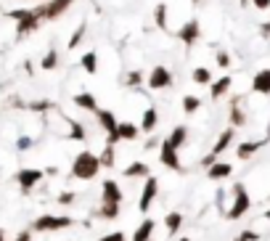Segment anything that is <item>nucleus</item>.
I'll return each instance as SVG.
<instances>
[{"mask_svg":"<svg viewBox=\"0 0 270 241\" xmlns=\"http://www.w3.org/2000/svg\"><path fill=\"white\" fill-rule=\"evenodd\" d=\"M101 172V157H95L93 151H79L72 162V178L77 180H93Z\"/></svg>","mask_w":270,"mask_h":241,"instance_id":"obj_1","label":"nucleus"},{"mask_svg":"<svg viewBox=\"0 0 270 241\" xmlns=\"http://www.w3.org/2000/svg\"><path fill=\"white\" fill-rule=\"evenodd\" d=\"M249 209H252V199H249L246 188H244L241 183H236V186H233V204L228 207L225 217H228V220H238V217H244Z\"/></svg>","mask_w":270,"mask_h":241,"instance_id":"obj_2","label":"nucleus"},{"mask_svg":"<svg viewBox=\"0 0 270 241\" xmlns=\"http://www.w3.org/2000/svg\"><path fill=\"white\" fill-rule=\"evenodd\" d=\"M233 138H236V130H233V127L222 130V133H220V138H217L215 146H212V151L201 159V167H204V170H206V167H212V164L217 162V157H220L222 151H228V146L233 143Z\"/></svg>","mask_w":270,"mask_h":241,"instance_id":"obj_3","label":"nucleus"},{"mask_svg":"<svg viewBox=\"0 0 270 241\" xmlns=\"http://www.w3.org/2000/svg\"><path fill=\"white\" fill-rule=\"evenodd\" d=\"M43 21H45V19H43V3H40V6H35V8H29L27 19H22L19 24H16V35H19V37H27L29 32H35V29H37Z\"/></svg>","mask_w":270,"mask_h":241,"instance_id":"obj_4","label":"nucleus"},{"mask_svg":"<svg viewBox=\"0 0 270 241\" xmlns=\"http://www.w3.org/2000/svg\"><path fill=\"white\" fill-rule=\"evenodd\" d=\"M72 223L74 220L67 217V215H40L32 228H35V231H61V228H69Z\"/></svg>","mask_w":270,"mask_h":241,"instance_id":"obj_5","label":"nucleus"},{"mask_svg":"<svg viewBox=\"0 0 270 241\" xmlns=\"http://www.w3.org/2000/svg\"><path fill=\"white\" fill-rule=\"evenodd\" d=\"M95 117H98V122H101V127H103V133H106V141L114 146V143L119 141V135H117L119 122H117L114 112H111V109H98V112H95Z\"/></svg>","mask_w":270,"mask_h":241,"instance_id":"obj_6","label":"nucleus"},{"mask_svg":"<svg viewBox=\"0 0 270 241\" xmlns=\"http://www.w3.org/2000/svg\"><path fill=\"white\" fill-rule=\"evenodd\" d=\"M43 175H45V170H37V167H24L16 172V183H19L22 193H29L43 180Z\"/></svg>","mask_w":270,"mask_h":241,"instance_id":"obj_7","label":"nucleus"},{"mask_svg":"<svg viewBox=\"0 0 270 241\" xmlns=\"http://www.w3.org/2000/svg\"><path fill=\"white\" fill-rule=\"evenodd\" d=\"M156 193H159V180H156L154 175H149V178H146V186H143V191H140V199H138V209H140L143 215L151 209Z\"/></svg>","mask_w":270,"mask_h":241,"instance_id":"obj_8","label":"nucleus"},{"mask_svg":"<svg viewBox=\"0 0 270 241\" xmlns=\"http://www.w3.org/2000/svg\"><path fill=\"white\" fill-rule=\"evenodd\" d=\"M149 87L151 90H164V87H172V72L162 64H156L149 74Z\"/></svg>","mask_w":270,"mask_h":241,"instance_id":"obj_9","label":"nucleus"},{"mask_svg":"<svg viewBox=\"0 0 270 241\" xmlns=\"http://www.w3.org/2000/svg\"><path fill=\"white\" fill-rule=\"evenodd\" d=\"M199 37H201V24L196 21V19H191V21H185L180 29H178V40L183 42V45H196L199 42Z\"/></svg>","mask_w":270,"mask_h":241,"instance_id":"obj_10","label":"nucleus"},{"mask_svg":"<svg viewBox=\"0 0 270 241\" xmlns=\"http://www.w3.org/2000/svg\"><path fill=\"white\" fill-rule=\"evenodd\" d=\"M72 3H74V0H51V3H43V19L45 21L58 19L61 13H67L72 8Z\"/></svg>","mask_w":270,"mask_h":241,"instance_id":"obj_11","label":"nucleus"},{"mask_svg":"<svg viewBox=\"0 0 270 241\" xmlns=\"http://www.w3.org/2000/svg\"><path fill=\"white\" fill-rule=\"evenodd\" d=\"M159 162L164 164V167L175 170V172H180L183 170V164L178 159V148H172L170 143H162V151H159Z\"/></svg>","mask_w":270,"mask_h":241,"instance_id":"obj_12","label":"nucleus"},{"mask_svg":"<svg viewBox=\"0 0 270 241\" xmlns=\"http://www.w3.org/2000/svg\"><path fill=\"white\" fill-rule=\"evenodd\" d=\"M252 93L257 96H270V69H260L257 74L252 77Z\"/></svg>","mask_w":270,"mask_h":241,"instance_id":"obj_13","label":"nucleus"},{"mask_svg":"<svg viewBox=\"0 0 270 241\" xmlns=\"http://www.w3.org/2000/svg\"><path fill=\"white\" fill-rule=\"evenodd\" d=\"M101 193H103V202H109V204H122L124 202V193H122L117 180H103Z\"/></svg>","mask_w":270,"mask_h":241,"instance_id":"obj_14","label":"nucleus"},{"mask_svg":"<svg viewBox=\"0 0 270 241\" xmlns=\"http://www.w3.org/2000/svg\"><path fill=\"white\" fill-rule=\"evenodd\" d=\"M231 87H233V77H231V74H225V77H220V80H215V82L210 85V98H212V101L222 98Z\"/></svg>","mask_w":270,"mask_h":241,"instance_id":"obj_15","label":"nucleus"},{"mask_svg":"<svg viewBox=\"0 0 270 241\" xmlns=\"http://www.w3.org/2000/svg\"><path fill=\"white\" fill-rule=\"evenodd\" d=\"M231 172H233L231 162H215L212 167H206V178L210 180H225V178H231Z\"/></svg>","mask_w":270,"mask_h":241,"instance_id":"obj_16","label":"nucleus"},{"mask_svg":"<svg viewBox=\"0 0 270 241\" xmlns=\"http://www.w3.org/2000/svg\"><path fill=\"white\" fill-rule=\"evenodd\" d=\"M265 143H267V138H265V141H246V143H238V148H236V157H238V159H249V157H254V154H257Z\"/></svg>","mask_w":270,"mask_h":241,"instance_id":"obj_17","label":"nucleus"},{"mask_svg":"<svg viewBox=\"0 0 270 241\" xmlns=\"http://www.w3.org/2000/svg\"><path fill=\"white\" fill-rule=\"evenodd\" d=\"M74 106H79V109H85V112H98V101H95V96L93 93H77L74 96Z\"/></svg>","mask_w":270,"mask_h":241,"instance_id":"obj_18","label":"nucleus"},{"mask_svg":"<svg viewBox=\"0 0 270 241\" xmlns=\"http://www.w3.org/2000/svg\"><path fill=\"white\" fill-rule=\"evenodd\" d=\"M188 141V127H183V125H178V127H175L170 135H167V141L164 143H170L172 148H180L183 143Z\"/></svg>","mask_w":270,"mask_h":241,"instance_id":"obj_19","label":"nucleus"},{"mask_svg":"<svg viewBox=\"0 0 270 241\" xmlns=\"http://www.w3.org/2000/svg\"><path fill=\"white\" fill-rule=\"evenodd\" d=\"M154 228H156V223H154L151 217H146V220L138 225V231L133 233V241H149L151 233H154Z\"/></svg>","mask_w":270,"mask_h":241,"instance_id":"obj_20","label":"nucleus"},{"mask_svg":"<svg viewBox=\"0 0 270 241\" xmlns=\"http://www.w3.org/2000/svg\"><path fill=\"white\" fill-rule=\"evenodd\" d=\"M149 164L146 162H133V164H127V167H124V178H149Z\"/></svg>","mask_w":270,"mask_h":241,"instance_id":"obj_21","label":"nucleus"},{"mask_svg":"<svg viewBox=\"0 0 270 241\" xmlns=\"http://www.w3.org/2000/svg\"><path fill=\"white\" fill-rule=\"evenodd\" d=\"M138 133H140V127L133 125V122H119V127H117L119 141H135V138H138Z\"/></svg>","mask_w":270,"mask_h":241,"instance_id":"obj_22","label":"nucleus"},{"mask_svg":"<svg viewBox=\"0 0 270 241\" xmlns=\"http://www.w3.org/2000/svg\"><path fill=\"white\" fill-rule=\"evenodd\" d=\"M79 67H82L88 74H95V72H98V53H95V51L82 53V58H79Z\"/></svg>","mask_w":270,"mask_h":241,"instance_id":"obj_23","label":"nucleus"},{"mask_svg":"<svg viewBox=\"0 0 270 241\" xmlns=\"http://www.w3.org/2000/svg\"><path fill=\"white\" fill-rule=\"evenodd\" d=\"M156 122H159V114H156V109H154V106H149L146 112H143V117H140V130L151 133V130L156 127Z\"/></svg>","mask_w":270,"mask_h":241,"instance_id":"obj_24","label":"nucleus"},{"mask_svg":"<svg viewBox=\"0 0 270 241\" xmlns=\"http://www.w3.org/2000/svg\"><path fill=\"white\" fill-rule=\"evenodd\" d=\"M191 80H194L196 85H212V72L206 69V67H196L194 72H191Z\"/></svg>","mask_w":270,"mask_h":241,"instance_id":"obj_25","label":"nucleus"},{"mask_svg":"<svg viewBox=\"0 0 270 241\" xmlns=\"http://www.w3.org/2000/svg\"><path fill=\"white\" fill-rule=\"evenodd\" d=\"M180 225H183V215H180V212H170V215L164 217V228H167L170 236H172V233H178V231H180Z\"/></svg>","mask_w":270,"mask_h":241,"instance_id":"obj_26","label":"nucleus"},{"mask_svg":"<svg viewBox=\"0 0 270 241\" xmlns=\"http://www.w3.org/2000/svg\"><path fill=\"white\" fill-rule=\"evenodd\" d=\"M98 217H103V220H114V217H119V204H109V202H103L101 209H98Z\"/></svg>","mask_w":270,"mask_h":241,"instance_id":"obj_27","label":"nucleus"},{"mask_svg":"<svg viewBox=\"0 0 270 241\" xmlns=\"http://www.w3.org/2000/svg\"><path fill=\"white\" fill-rule=\"evenodd\" d=\"M40 67H43V69H48V72H51V69H56V67H58V51H56V48H51V51H48V53L43 56Z\"/></svg>","mask_w":270,"mask_h":241,"instance_id":"obj_28","label":"nucleus"},{"mask_svg":"<svg viewBox=\"0 0 270 241\" xmlns=\"http://www.w3.org/2000/svg\"><path fill=\"white\" fill-rule=\"evenodd\" d=\"M244 112H241V106H238V101H233V106H231V127H241L244 125Z\"/></svg>","mask_w":270,"mask_h":241,"instance_id":"obj_29","label":"nucleus"},{"mask_svg":"<svg viewBox=\"0 0 270 241\" xmlns=\"http://www.w3.org/2000/svg\"><path fill=\"white\" fill-rule=\"evenodd\" d=\"M154 19H156V27H159V29H167V3H159V6H156Z\"/></svg>","mask_w":270,"mask_h":241,"instance_id":"obj_30","label":"nucleus"},{"mask_svg":"<svg viewBox=\"0 0 270 241\" xmlns=\"http://www.w3.org/2000/svg\"><path fill=\"white\" fill-rule=\"evenodd\" d=\"M85 32H88V27H85V24H79V27L74 29V35L69 37V45H67V48H69V51H74V48H77V45H79V42H82Z\"/></svg>","mask_w":270,"mask_h":241,"instance_id":"obj_31","label":"nucleus"},{"mask_svg":"<svg viewBox=\"0 0 270 241\" xmlns=\"http://www.w3.org/2000/svg\"><path fill=\"white\" fill-rule=\"evenodd\" d=\"M199 106H201V98H196V96H185V98H183V112H185V114L199 112Z\"/></svg>","mask_w":270,"mask_h":241,"instance_id":"obj_32","label":"nucleus"},{"mask_svg":"<svg viewBox=\"0 0 270 241\" xmlns=\"http://www.w3.org/2000/svg\"><path fill=\"white\" fill-rule=\"evenodd\" d=\"M122 82H124V87H138L140 82H143V72H130V74H124L122 77Z\"/></svg>","mask_w":270,"mask_h":241,"instance_id":"obj_33","label":"nucleus"},{"mask_svg":"<svg viewBox=\"0 0 270 241\" xmlns=\"http://www.w3.org/2000/svg\"><path fill=\"white\" fill-rule=\"evenodd\" d=\"M69 127H72L69 138H74V141H85V127H82V125L74 122V119H69Z\"/></svg>","mask_w":270,"mask_h":241,"instance_id":"obj_34","label":"nucleus"},{"mask_svg":"<svg viewBox=\"0 0 270 241\" xmlns=\"http://www.w3.org/2000/svg\"><path fill=\"white\" fill-rule=\"evenodd\" d=\"M101 164H103V167H111V164H114V146H111V143H106V148H103Z\"/></svg>","mask_w":270,"mask_h":241,"instance_id":"obj_35","label":"nucleus"},{"mask_svg":"<svg viewBox=\"0 0 270 241\" xmlns=\"http://www.w3.org/2000/svg\"><path fill=\"white\" fill-rule=\"evenodd\" d=\"M27 109L29 112H48V109H53V103L51 101H32Z\"/></svg>","mask_w":270,"mask_h":241,"instance_id":"obj_36","label":"nucleus"},{"mask_svg":"<svg viewBox=\"0 0 270 241\" xmlns=\"http://www.w3.org/2000/svg\"><path fill=\"white\" fill-rule=\"evenodd\" d=\"M27 13H29V8H13V11L6 13V16L13 19V21H22V19H27Z\"/></svg>","mask_w":270,"mask_h":241,"instance_id":"obj_37","label":"nucleus"},{"mask_svg":"<svg viewBox=\"0 0 270 241\" xmlns=\"http://www.w3.org/2000/svg\"><path fill=\"white\" fill-rule=\"evenodd\" d=\"M217 67L220 69H228L231 67V53L228 51H217Z\"/></svg>","mask_w":270,"mask_h":241,"instance_id":"obj_38","label":"nucleus"},{"mask_svg":"<svg viewBox=\"0 0 270 241\" xmlns=\"http://www.w3.org/2000/svg\"><path fill=\"white\" fill-rule=\"evenodd\" d=\"M236 241H260V233H257V231H252V228H246V231L238 233Z\"/></svg>","mask_w":270,"mask_h":241,"instance_id":"obj_39","label":"nucleus"},{"mask_svg":"<svg viewBox=\"0 0 270 241\" xmlns=\"http://www.w3.org/2000/svg\"><path fill=\"white\" fill-rule=\"evenodd\" d=\"M32 146H35V141H32L29 135H22V138L16 141V148H19V151H27V148H32Z\"/></svg>","mask_w":270,"mask_h":241,"instance_id":"obj_40","label":"nucleus"},{"mask_svg":"<svg viewBox=\"0 0 270 241\" xmlns=\"http://www.w3.org/2000/svg\"><path fill=\"white\" fill-rule=\"evenodd\" d=\"M101 241H124V233L122 231H114V233H106Z\"/></svg>","mask_w":270,"mask_h":241,"instance_id":"obj_41","label":"nucleus"},{"mask_svg":"<svg viewBox=\"0 0 270 241\" xmlns=\"http://www.w3.org/2000/svg\"><path fill=\"white\" fill-rule=\"evenodd\" d=\"M249 3H252L254 8H260V11H267V8H270V0H249Z\"/></svg>","mask_w":270,"mask_h":241,"instance_id":"obj_42","label":"nucleus"},{"mask_svg":"<svg viewBox=\"0 0 270 241\" xmlns=\"http://www.w3.org/2000/svg\"><path fill=\"white\" fill-rule=\"evenodd\" d=\"M58 202H61V204H72V202H74V193H72V191H64L61 196H58Z\"/></svg>","mask_w":270,"mask_h":241,"instance_id":"obj_43","label":"nucleus"},{"mask_svg":"<svg viewBox=\"0 0 270 241\" xmlns=\"http://www.w3.org/2000/svg\"><path fill=\"white\" fill-rule=\"evenodd\" d=\"M260 35H262V37H270V21H262V27H260Z\"/></svg>","mask_w":270,"mask_h":241,"instance_id":"obj_44","label":"nucleus"},{"mask_svg":"<svg viewBox=\"0 0 270 241\" xmlns=\"http://www.w3.org/2000/svg\"><path fill=\"white\" fill-rule=\"evenodd\" d=\"M32 236H29V231H24V233H19V238H13V241H29Z\"/></svg>","mask_w":270,"mask_h":241,"instance_id":"obj_45","label":"nucleus"},{"mask_svg":"<svg viewBox=\"0 0 270 241\" xmlns=\"http://www.w3.org/2000/svg\"><path fill=\"white\" fill-rule=\"evenodd\" d=\"M265 138H267V141H270V122H267V135H265Z\"/></svg>","mask_w":270,"mask_h":241,"instance_id":"obj_46","label":"nucleus"},{"mask_svg":"<svg viewBox=\"0 0 270 241\" xmlns=\"http://www.w3.org/2000/svg\"><path fill=\"white\" fill-rule=\"evenodd\" d=\"M0 241H6V236H3V228H0Z\"/></svg>","mask_w":270,"mask_h":241,"instance_id":"obj_47","label":"nucleus"},{"mask_svg":"<svg viewBox=\"0 0 270 241\" xmlns=\"http://www.w3.org/2000/svg\"><path fill=\"white\" fill-rule=\"evenodd\" d=\"M265 220H270V209H267V212H265Z\"/></svg>","mask_w":270,"mask_h":241,"instance_id":"obj_48","label":"nucleus"},{"mask_svg":"<svg viewBox=\"0 0 270 241\" xmlns=\"http://www.w3.org/2000/svg\"><path fill=\"white\" fill-rule=\"evenodd\" d=\"M191 3H194V6H199V3H201V0H191Z\"/></svg>","mask_w":270,"mask_h":241,"instance_id":"obj_49","label":"nucleus"},{"mask_svg":"<svg viewBox=\"0 0 270 241\" xmlns=\"http://www.w3.org/2000/svg\"><path fill=\"white\" fill-rule=\"evenodd\" d=\"M178 241H191V238H188V236H183V238H178Z\"/></svg>","mask_w":270,"mask_h":241,"instance_id":"obj_50","label":"nucleus"}]
</instances>
